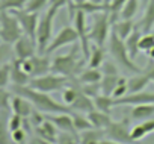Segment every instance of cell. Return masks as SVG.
I'll return each mask as SVG.
<instances>
[{
    "label": "cell",
    "instance_id": "cell-41",
    "mask_svg": "<svg viewBox=\"0 0 154 144\" xmlns=\"http://www.w3.org/2000/svg\"><path fill=\"white\" fill-rule=\"evenodd\" d=\"M128 94V87H127V78H119V81H118V85H116V88L113 90V94H112V97L113 99H119V97H124V96H127Z\"/></svg>",
    "mask_w": 154,
    "mask_h": 144
},
{
    "label": "cell",
    "instance_id": "cell-35",
    "mask_svg": "<svg viewBox=\"0 0 154 144\" xmlns=\"http://www.w3.org/2000/svg\"><path fill=\"white\" fill-rule=\"evenodd\" d=\"M6 111H0V144H9L11 139V130L8 127V120L5 118Z\"/></svg>",
    "mask_w": 154,
    "mask_h": 144
},
{
    "label": "cell",
    "instance_id": "cell-31",
    "mask_svg": "<svg viewBox=\"0 0 154 144\" xmlns=\"http://www.w3.org/2000/svg\"><path fill=\"white\" fill-rule=\"evenodd\" d=\"M119 78H121L119 75H116V76H115V75H103V79H101V82H100V85H101V94L112 97L113 90L116 88Z\"/></svg>",
    "mask_w": 154,
    "mask_h": 144
},
{
    "label": "cell",
    "instance_id": "cell-13",
    "mask_svg": "<svg viewBox=\"0 0 154 144\" xmlns=\"http://www.w3.org/2000/svg\"><path fill=\"white\" fill-rule=\"evenodd\" d=\"M143 103H154V93L140 91V93L127 94L119 99H113L115 106H136V105H143Z\"/></svg>",
    "mask_w": 154,
    "mask_h": 144
},
{
    "label": "cell",
    "instance_id": "cell-44",
    "mask_svg": "<svg viewBox=\"0 0 154 144\" xmlns=\"http://www.w3.org/2000/svg\"><path fill=\"white\" fill-rule=\"evenodd\" d=\"M23 124H24V118L23 117H20V115H17L14 112H12V115H9V118H8V127H9L11 132L23 127Z\"/></svg>",
    "mask_w": 154,
    "mask_h": 144
},
{
    "label": "cell",
    "instance_id": "cell-49",
    "mask_svg": "<svg viewBox=\"0 0 154 144\" xmlns=\"http://www.w3.org/2000/svg\"><path fill=\"white\" fill-rule=\"evenodd\" d=\"M69 2H71V0H50L48 6H54V8H57V9H62V8L68 6Z\"/></svg>",
    "mask_w": 154,
    "mask_h": 144
},
{
    "label": "cell",
    "instance_id": "cell-1",
    "mask_svg": "<svg viewBox=\"0 0 154 144\" xmlns=\"http://www.w3.org/2000/svg\"><path fill=\"white\" fill-rule=\"evenodd\" d=\"M12 93L27 99L33 105V108L41 111L42 114H62V112L71 114L72 112V109L66 106L65 103L56 102L48 93L38 91L32 88L30 85H12Z\"/></svg>",
    "mask_w": 154,
    "mask_h": 144
},
{
    "label": "cell",
    "instance_id": "cell-17",
    "mask_svg": "<svg viewBox=\"0 0 154 144\" xmlns=\"http://www.w3.org/2000/svg\"><path fill=\"white\" fill-rule=\"evenodd\" d=\"M35 132H36L38 136L47 139V141L51 142V144H56L57 136H59V129H57L50 120H47V118H45L38 127H35Z\"/></svg>",
    "mask_w": 154,
    "mask_h": 144
},
{
    "label": "cell",
    "instance_id": "cell-58",
    "mask_svg": "<svg viewBox=\"0 0 154 144\" xmlns=\"http://www.w3.org/2000/svg\"><path fill=\"white\" fill-rule=\"evenodd\" d=\"M145 2H146V0H145Z\"/></svg>",
    "mask_w": 154,
    "mask_h": 144
},
{
    "label": "cell",
    "instance_id": "cell-45",
    "mask_svg": "<svg viewBox=\"0 0 154 144\" xmlns=\"http://www.w3.org/2000/svg\"><path fill=\"white\" fill-rule=\"evenodd\" d=\"M11 139H12L14 144H24V141H26V130H24V127H20V129L11 132Z\"/></svg>",
    "mask_w": 154,
    "mask_h": 144
},
{
    "label": "cell",
    "instance_id": "cell-36",
    "mask_svg": "<svg viewBox=\"0 0 154 144\" xmlns=\"http://www.w3.org/2000/svg\"><path fill=\"white\" fill-rule=\"evenodd\" d=\"M27 0H2L0 9L2 11H20L26 8Z\"/></svg>",
    "mask_w": 154,
    "mask_h": 144
},
{
    "label": "cell",
    "instance_id": "cell-39",
    "mask_svg": "<svg viewBox=\"0 0 154 144\" xmlns=\"http://www.w3.org/2000/svg\"><path fill=\"white\" fill-rule=\"evenodd\" d=\"M11 82V64H2L0 67V88H6Z\"/></svg>",
    "mask_w": 154,
    "mask_h": 144
},
{
    "label": "cell",
    "instance_id": "cell-21",
    "mask_svg": "<svg viewBox=\"0 0 154 144\" xmlns=\"http://www.w3.org/2000/svg\"><path fill=\"white\" fill-rule=\"evenodd\" d=\"M149 78L140 71V73H136L133 75L131 78L127 79V87H128V94H133V93H140V91H145V88L148 87L149 84Z\"/></svg>",
    "mask_w": 154,
    "mask_h": 144
},
{
    "label": "cell",
    "instance_id": "cell-52",
    "mask_svg": "<svg viewBox=\"0 0 154 144\" xmlns=\"http://www.w3.org/2000/svg\"><path fill=\"white\" fill-rule=\"evenodd\" d=\"M146 55L149 56V59H152V61H154V47H152V49H151V50H149Z\"/></svg>",
    "mask_w": 154,
    "mask_h": 144
},
{
    "label": "cell",
    "instance_id": "cell-7",
    "mask_svg": "<svg viewBox=\"0 0 154 144\" xmlns=\"http://www.w3.org/2000/svg\"><path fill=\"white\" fill-rule=\"evenodd\" d=\"M23 35L18 18L9 11H0V40L11 46Z\"/></svg>",
    "mask_w": 154,
    "mask_h": 144
},
{
    "label": "cell",
    "instance_id": "cell-23",
    "mask_svg": "<svg viewBox=\"0 0 154 144\" xmlns=\"http://www.w3.org/2000/svg\"><path fill=\"white\" fill-rule=\"evenodd\" d=\"M104 136H106V133L103 129L91 127V129L79 133V142L80 144H100L104 139Z\"/></svg>",
    "mask_w": 154,
    "mask_h": 144
},
{
    "label": "cell",
    "instance_id": "cell-55",
    "mask_svg": "<svg viewBox=\"0 0 154 144\" xmlns=\"http://www.w3.org/2000/svg\"><path fill=\"white\" fill-rule=\"evenodd\" d=\"M151 34H152V35H154V29H152V30H151Z\"/></svg>",
    "mask_w": 154,
    "mask_h": 144
},
{
    "label": "cell",
    "instance_id": "cell-33",
    "mask_svg": "<svg viewBox=\"0 0 154 144\" xmlns=\"http://www.w3.org/2000/svg\"><path fill=\"white\" fill-rule=\"evenodd\" d=\"M139 11V0H127L122 9L119 11V18L122 20H133V17Z\"/></svg>",
    "mask_w": 154,
    "mask_h": 144
},
{
    "label": "cell",
    "instance_id": "cell-34",
    "mask_svg": "<svg viewBox=\"0 0 154 144\" xmlns=\"http://www.w3.org/2000/svg\"><path fill=\"white\" fill-rule=\"evenodd\" d=\"M94 105H95V109H98L101 112H107V114H110V109L115 106L113 97L104 96V94H98L97 97H94Z\"/></svg>",
    "mask_w": 154,
    "mask_h": 144
},
{
    "label": "cell",
    "instance_id": "cell-5",
    "mask_svg": "<svg viewBox=\"0 0 154 144\" xmlns=\"http://www.w3.org/2000/svg\"><path fill=\"white\" fill-rule=\"evenodd\" d=\"M57 8L54 6H48L45 9V12L39 17V23H38V29H36V46H38V53L44 55L50 41H51V32H53V21L54 17L57 14Z\"/></svg>",
    "mask_w": 154,
    "mask_h": 144
},
{
    "label": "cell",
    "instance_id": "cell-20",
    "mask_svg": "<svg viewBox=\"0 0 154 144\" xmlns=\"http://www.w3.org/2000/svg\"><path fill=\"white\" fill-rule=\"evenodd\" d=\"M74 6H75V9L83 11L86 15H95L98 12L109 11V5L107 3H97V2H92V0H83V2H77V0H74Z\"/></svg>",
    "mask_w": 154,
    "mask_h": 144
},
{
    "label": "cell",
    "instance_id": "cell-25",
    "mask_svg": "<svg viewBox=\"0 0 154 144\" xmlns=\"http://www.w3.org/2000/svg\"><path fill=\"white\" fill-rule=\"evenodd\" d=\"M69 108H71L72 111H75V112L88 114V112H91V111L95 109V105H94V99H92V97H89V96H86V94H83V93L80 91L79 97L74 100V103H72Z\"/></svg>",
    "mask_w": 154,
    "mask_h": 144
},
{
    "label": "cell",
    "instance_id": "cell-40",
    "mask_svg": "<svg viewBox=\"0 0 154 144\" xmlns=\"http://www.w3.org/2000/svg\"><path fill=\"white\" fill-rule=\"evenodd\" d=\"M80 91L94 99L98 94H101V85L100 84H83V85H80Z\"/></svg>",
    "mask_w": 154,
    "mask_h": 144
},
{
    "label": "cell",
    "instance_id": "cell-42",
    "mask_svg": "<svg viewBox=\"0 0 154 144\" xmlns=\"http://www.w3.org/2000/svg\"><path fill=\"white\" fill-rule=\"evenodd\" d=\"M139 47H140V52L148 53V52L154 47V35H152L151 32H148V34H142V38H140V43H139Z\"/></svg>",
    "mask_w": 154,
    "mask_h": 144
},
{
    "label": "cell",
    "instance_id": "cell-6",
    "mask_svg": "<svg viewBox=\"0 0 154 144\" xmlns=\"http://www.w3.org/2000/svg\"><path fill=\"white\" fill-rule=\"evenodd\" d=\"M74 78H66V76H60V75H54V73H48L44 76H38V78H32L29 85L38 91L42 93H54V91H63Z\"/></svg>",
    "mask_w": 154,
    "mask_h": 144
},
{
    "label": "cell",
    "instance_id": "cell-14",
    "mask_svg": "<svg viewBox=\"0 0 154 144\" xmlns=\"http://www.w3.org/2000/svg\"><path fill=\"white\" fill-rule=\"evenodd\" d=\"M45 118L50 120L59 129V132H72V133H77L75 129H74L72 115L68 114V112H62V114H45Z\"/></svg>",
    "mask_w": 154,
    "mask_h": 144
},
{
    "label": "cell",
    "instance_id": "cell-50",
    "mask_svg": "<svg viewBox=\"0 0 154 144\" xmlns=\"http://www.w3.org/2000/svg\"><path fill=\"white\" fill-rule=\"evenodd\" d=\"M30 144H51V142H48L47 139H44V138H41V136H35L32 141H30Z\"/></svg>",
    "mask_w": 154,
    "mask_h": 144
},
{
    "label": "cell",
    "instance_id": "cell-47",
    "mask_svg": "<svg viewBox=\"0 0 154 144\" xmlns=\"http://www.w3.org/2000/svg\"><path fill=\"white\" fill-rule=\"evenodd\" d=\"M9 55H11V46L6 43H2L0 44V64H5V61H8Z\"/></svg>",
    "mask_w": 154,
    "mask_h": 144
},
{
    "label": "cell",
    "instance_id": "cell-4",
    "mask_svg": "<svg viewBox=\"0 0 154 144\" xmlns=\"http://www.w3.org/2000/svg\"><path fill=\"white\" fill-rule=\"evenodd\" d=\"M112 17H110V12L109 11H103V12H98L94 15V23L92 26L89 27V40L92 44L95 46H100V47H104L109 41V37H110V32H112Z\"/></svg>",
    "mask_w": 154,
    "mask_h": 144
},
{
    "label": "cell",
    "instance_id": "cell-24",
    "mask_svg": "<svg viewBox=\"0 0 154 144\" xmlns=\"http://www.w3.org/2000/svg\"><path fill=\"white\" fill-rule=\"evenodd\" d=\"M143 34H148L154 29V0H146V8L140 23L137 24Z\"/></svg>",
    "mask_w": 154,
    "mask_h": 144
},
{
    "label": "cell",
    "instance_id": "cell-26",
    "mask_svg": "<svg viewBox=\"0 0 154 144\" xmlns=\"http://www.w3.org/2000/svg\"><path fill=\"white\" fill-rule=\"evenodd\" d=\"M86 115H88V118H89L92 127H95V129H103V130H104V129L112 123L110 114L101 112V111H98V109H94V111L88 112Z\"/></svg>",
    "mask_w": 154,
    "mask_h": 144
},
{
    "label": "cell",
    "instance_id": "cell-56",
    "mask_svg": "<svg viewBox=\"0 0 154 144\" xmlns=\"http://www.w3.org/2000/svg\"><path fill=\"white\" fill-rule=\"evenodd\" d=\"M77 2H83V0H77Z\"/></svg>",
    "mask_w": 154,
    "mask_h": 144
},
{
    "label": "cell",
    "instance_id": "cell-53",
    "mask_svg": "<svg viewBox=\"0 0 154 144\" xmlns=\"http://www.w3.org/2000/svg\"><path fill=\"white\" fill-rule=\"evenodd\" d=\"M92 2H97V3H104L103 0H92Z\"/></svg>",
    "mask_w": 154,
    "mask_h": 144
},
{
    "label": "cell",
    "instance_id": "cell-15",
    "mask_svg": "<svg viewBox=\"0 0 154 144\" xmlns=\"http://www.w3.org/2000/svg\"><path fill=\"white\" fill-rule=\"evenodd\" d=\"M30 61H32V78L51 73V59H48L47 55H35L30 58Z\"/></svg>",
    "mask_w": 154,
    "mask_h": 144
},
{
    "label": "cell",
    "instance_id": "cell-22",
    "mask_svg": "<svg viewBox=\"0 0 154 144\" xmlns=\"http://www.w3.org/2000/svg\"><path fill=\"white\" fill-rule=\"evenodd\" d=\"M130 118L136 121H145L154 118V103H143V105L133 106L130 112Z\"/></svg>",
    "mask_w": 154,
    "mask_h": 144
},
{
    "label": "cell",
    "instance_id": "cell-8",
    "mask_svg": "<svg viewBox=\"0 0 154 144\" xmlns=\"http://www.w3.org/2000/svg\"><path fill=\"white\" fill-rule=\"evenodd\" d=\"M104 133H106L107 139H113V141L124 142V144L133 142L131 129H130V120L128 118H124V120H119V121H113L112 120V123L104 129Z\"/></svg>",
    "mask_w": 154,
    "mask_h": 144
},
{
    "label": "cell",
    "instance_id": "cell-57",
    "mask_svg": "<svg viewBox=\"0 0 154 144\" xmlns=\"http://www.w3.org/2000/svg\"><path fill=\"white\" fill-rule=\"evenodd\" d=\"M0 11H2V9H0Z\"/></svg>",
    "mask_w": 154,
    "mask_h": 144
},
{
    "label": "cell",
    "instance_id": "cell-10",
    "mask_svg": "<svg viewBox=\"0 0 154 144\" xmlns=\"http://www.w3.org/2000/svg\"><path fill=\"white\" fill-rule=\"evenodd\" d=\"M77 41H79V34H77L75 27L74 26H63L57 32V35L54 38H51V41H50V44H48V47H47L44 55L53 53V52H56V50H59V49H62L65 46L75 44Z\"/></svg>",
    "mask_w": 154,
    "mask_h": 144
},
{
    "label": "cell",
    "instance_id": "cell-27",
    "mask_svg": "<svg viewBox=\"0 0 154 144\" xmlns=\"http://www.w3.org/2000/svg\"><path fill=\"white\" fill-rule=\"evenodd\" d=\"M103 79V71L100 68H86L83 70L82 73L75 78V81L79 82L80 85L83 84H100Z\"/></svg>",
    "mask_w": 154,
    "mask_h": 144
},
{
    "label": "cell",
    "instance_id": "cell-29",
    "mask_svg": "<svg viewBox=\"0 0 154 144\" xmlns=\"http://www.w3.org/2000/svg\"><path fill=\"white\" fill-rule=\"evenodd\" d=\"M133 29H134L133 20H122V18H119V20H116V21L112 24V30H113L121 40H125V38L133 32Z\"/></svg>",
    "mask_w": 154,
    "mask_h": 144
},
{
    "label": "cell",
    "instance_id": "cell-28",
    "mask_svg": "<svg viewBox=\"0 0 154 144\" xmlns=\"http://www.w3.org/2000/svg\"><path fill=\"white\" fill-rule=\"evenodd\" d=\"M152 132H154V118L140 121L139 124H136L131 129V139L133 141H139V139L145 138L146 135H149Z\"/></svg>",
    "mask_w": 154,
    "mask_h": 144
},
{
    "label": "cell",
    "instance_id": "cell-2",
    "mask_svg": "<svg viewBox=\"0 0 154 144\" xmlns=\"http://www.w3.org/2000/svg\"><path fill=\"white\" fill-rule=\"evenodd\" d=\"M80 50V46H77L75 43L71 52L54 56L51 59V73L66 78H77L83 71V65L86 64V59Z\"/></svg>",
    "mask_w": 154,
    "mask_h": 144
},
{
    "label": "cell",
    "instance_id": "cell-30",
    "mask_svg": "<svg viewBox=\"0 0 154 144\" xmlns=\"http://www.w3.org/2000/svg\"><path fill=\"white\" fill-rule=\"evenodd\" d=\"M103 62H104V47L92 44L91 53H89L88 61H86V65L89 68H100L103 65Z\"/></svg>",
    "mask_w": 154,
    "mask_h": 144
},
{
    "label": "cell",
    "instance_id": "cell-51",
    "mask_svg": "<svg viewBox=\"0 0 154 144\" xmlns=\"http://www.w3.org/2000/svg\"><path fill=\"white\" fill-rule=\"evenodd\" d=\"M100 144H124V142H118V141H113V139H103Z\"/></svg>",
    "mask_w": 154,
    "mask_h": 144
},
{
    "label": "cell",
    "instance_id": "cell-18",
    "mask_svg": "<svg viewBox=\"0 0 154 144\" xmlns=\"http://www.w3.org/2000/svg\"><path fill=\"white\" fill-rule=\"evenodd\" d=\"M30 75H27L21 67L20 59H14L11 62V82L12 85H29Z\"/></svg>",
    "mask_w": 154,
    "mask_h": 144
},
{
    "label": "cell",
    "instance_id": "cell-43",
    "mask_svg": "<svg viewBox=\"0 0 154 144\" xmlns=\"http://www.w3.org/2000/svg\"><path fill=\"white\" fill-rule=\"evenodd\" d=\"M11 93L6 88H0V111H11Z\"/></svg>",
    "mask_w": 154,
    "mask_h": 144
},
{
    "label": "cell",
    "instance_id": "cell-46",
    "mask_svg": "<svg viewBox=\"0 0 154 144\" xmlns=\"http://www.w3.org/2000/svg\"><path fill=\"white\" fill-rule=\"evenodd\" d=\"M45 120V114H42L41 111H33L32 114H30V117H29V121H30V124L33 126V127H38L42 121Z\"/></svg>",
    "mask_w": 154,
    "mask_h": 144
},
{
    "label": "cell",
    "instance_id": "cell-54",
    "mask_svg": "<svg viewBox=\"0 0 154 144\" xmlns=\"http://www.w3.org/2000/svg\"><path fill=\"white\" fill-rule=\"evenodd\" d=\"M103 2H104V3H107V5H109V0H103Z\"/></svg>",
    "mask_w": 154,
    "mask_h": 144
},
{
    "label": "cell",
    "instance_id": "cell-3",
    "mask_svg": "<svg viewBox=\"0 0 154 144\" xmlns=\"http://www.w3.org/2000/svg\"><path fill=\"white\" fill-rule=\"evenodd\" d=\"M107 47H109V53L112 56V59L124 70L130 71L131 75H136V73H140L142 68H139L133 59L130 58L128 52H127V47L124 44V40H121L113 30L110 32V37H109V41H107Z\"/></svg>",
    "mask_w": 154,
    "mask_h": 144
},
{
    "label": "cell",
    "instance_id": "cell-32",
    "mask_svg": "<svg viewBox=\"0 0 154 144\" xmlns=\"http://www.w3.org/2000/svg\"><path fill=\"white\" fill-rule=\"evenodd\" d=\"M71 115H72V123H74V129H75L77 133H80V132L88 130V129L92 127L88 115H83L82 112H75V111H72Z\"/></svg>",
    "mask_w": 154,
    "mask_h": 144
},
{
    "label": "cell",
    "instance_id": "cell-11",
    "mask_svg": "<svg viewBox=\"0 0 154 144\" xmlns=\"http://www.w3.org/2000/svg\"><path fill=\"white\" fill-rule=\"evenodd\" d=\"M12 14L18 18L20 26L23 29V34L33 38L36 37V29H38V23H39V15L36 12H29L26 9H20V11H12Z\"/></svg>",
    "mask_w": 154,
    "mask_h": 144
},
{
    "label": "cell",
    "instance_id": "cell-12",
    "mask_svg": "<svg viewBox=\"0 0 154 144\" xmlns=\"http://www.w3.org/2000/svg\"><path fill=\"white\" fill-rule=\"evenodd\" d=\"M14 55H15V59H29L32 56L36 55L38 52V46H36V40L27 37V35H23L20 40H17L14 44Z\"/></svg>",
    "mask_w": 154,
    "mask_h": 144
},
{
    "label": "cell",
    "instance_id": "cell-9",
    "mask_svg": "<svg viewBox=\"0 0 154 144\" xmlns=\"http://www.w3.org/2000/svg\"><path fill=\"white\" fill-rule=\"evenodd\" d=\"M86 17H88V15H86L83 11H79V9H77V12H75V15H74L72 23H74V27H75L77 34H79V41H80L82 53H83L85 59L88 61V56H89V53H91L92 43H91L89 35H88L89 27L86 26Z\"/></svg>",
    "mask_w": 154,
    "mask_h": 144
},
{
    "label": "cell",
    "instance_id": "cell-37",
    "mask_svg": "<svg viewBox=\"0 0 154 144\" xmlns=\"http://www.w3.org/2000/svg\"><path fill=\"white\" fill-rule=\"evenodd\" d=\"M48 3H50V0H27L24 9L29 11V12L39 14L41 11H44V9L48 8Z\"/></svg>",
    "mask_w": 154,
    "mask_h": 144
},
{
    "label": "cell",
    "instance_id": "cell-48",
    "mask_svg": "<svg viewBox=\"0 0 154 144\" xmlns=\"http://www.w3.org/2000/svg\"><path fill=\"white\" fill-rule=\"evenodd\" d=\"M142 71L149 78L151 82H154V61H152V59L148 62V65H146L145 68H142Z\"/></svg>",
    "mask_w": 154,
    "mask_h": 144
},
{
    "label": "cell",
    "instance_id": "cell-16",
    "mask_svg": "<svg viewBox=\"0 0 154 144\" xmlns=\"http://www.w3.org/2000/svg\"><path fill=\"white\" fill-rule=\"evenodd\" d=\"M11 111L23 118H29L30 114L33 112V105L27 99H24L18 94H14L11 99Z\"/></svg>",
    "mask_w": 154,
    "mask_h": 144
},
{
    "label": "cell",
    "instance_id": "cell-38",
    "mask_svg": "<svg viewBox=\"0 0 154 144\" xmlns=\"http://www.w3.org/2000/svg\"><path fill=\"white\" fill-rule=\"evenodd\" d=\"M125 2L127 0H109V12H110V17H112L113 23L116 20H119V11L122 9Z\"/></svg>",
    "mask_w": 154,
    "mask_h": 144
},
{
    "label": "cell",
    "instance_id": "cell-19",
    "mask_svg": "<svg viewBox=\"0 0 154 144\" xmlns=\"http://www.w3.org/2000/svg\"><path fill=\"white\" fill-rule=\"evenodd\" d=\"M142 34H143V32L139 29V26H134L133 32H131V34L124 40V44H125L127 52H128V55H130V58H131V59H134V58L139 55V52H140L139 43H140Z\"/></svg>",
    "mask_w": 154,
    "mask_h": 144
}]
</instances>
